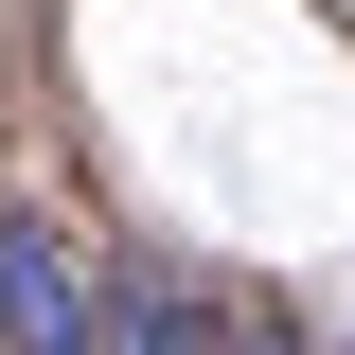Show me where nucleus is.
<instances>
[{
    "label": "nucleus",
    "mask_w": 355,
    "mask_h": 355,
    "mask_svg": "<svg viewBox=\"0 0 355 355\" xmlns=\"http://www.w3.org/2000/svg\"><path fill=\"white\" fill-rule=\"evenodd\" d=\"M89 355H214V338H196V284H160V266H89Z\"/></svg>",
    "instance_id": "obj_2"
},
{
    "label": "nucleus",
    "mask_w": 355,
    "mask_h": 355,
    "mask_svg": "<svg viewBox=\"0 0 355 355\" xmlns=\"http://www.w3.org/2000/svg\"><path fill=\"white\" fill-rule=\"evenodd\" d=\"M0 355H89V266L36 214H0Z\"/></svg>",
    "instance_id": "obj_1"
}]
</instances>
